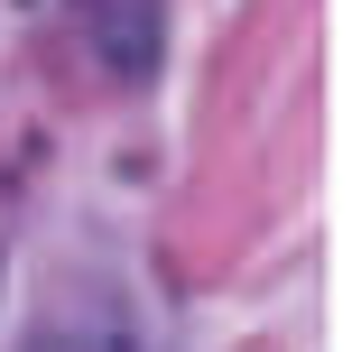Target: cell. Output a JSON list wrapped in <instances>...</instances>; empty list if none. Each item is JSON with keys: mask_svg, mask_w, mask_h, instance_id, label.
Wrapping results in <instances>:
<instances>
[{"mask_svg": "<svg viewBox=\"0 0 352 352\" xmlns=\"http://www.w3.org/2000/svg\"><path fill=\"white\" fill-rule=\"evenodd\" d=\"M84 10V37L121 84H148L167 56V0H74Z\"/></svg>", "mask_w": 352, "mask_h": 352, "instance_id": "6da1fadb", "label": "cell"}, {"mask_svg": "<svg viewBox=\"0 0 352 352\" xmlns=\"http://www.w3.org/2000/svg\"><path fill=\"white\" fill-rule=\"evenodd\" d=\"M19 352H140V324L121 306H65L47 297V316L19 334Z\"/></svg>", "mask_w": 352, "mask_h": 352, "instance_id": "7a4b0ae2", "label": "cell"}]
</instances>
